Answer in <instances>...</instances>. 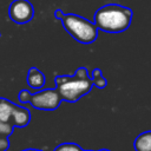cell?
I'll list each match as a JSON object with an SVG mask.
<instances>
[{
    "mask_svg": "<svg viewBox=\"0 0 151 151\" xmlns=\"http://www.w3.org/2000/svg\"><path fill=\"white\" fill-rule=\"evenodd\" d=\"M92 83L99 87V88H103L106 86V80L104 79V77L101 76V71L96 68L93 72H92Z\"/></svg>",
    "mask_w": 151,
    "mask_h": 151,
    "instance_id": "obj_10",
    "label": "cell"
},
{
    "mask_svg": "<svg viewBox=\"0 0 151 151\" xmlns=\"http://www.w3.org/2000/svg\"><path fill=\"white\" fill-rule=\"evenodd\" d=\"M12 130H13V127H12V125L8 123V122H2V120H0V136H8V134H11L12 133Z\"/></svg>",
    "mask_w": 151,
    "mask_h": 151,
    "instance_id": "obj_11",
    "label": "cell"
},
{
    "mask_svg": "<svg viewBox=\"0 0 151 151\" xmlns=\"http://www.w3.org/2000/svg\"><path fill=\"white\" fill-rule=\"evenodd\" d=\"M93 21L100 31L106 33H120L130 27L132 11L118 4H107L96 11Z\"/></svg>",
    "mask_w": 151,
    "mask_h": 151,
    "instance_id": "obj_1",
    "label": "cell"
},
{
    "mask_svg": "<svg viewBox=\"0 0 151 151\" xmlns=\"http://www.w3.org/2000/svg\"><path fill=\"white\" fill-rule=\"evenodd\" d=\"M34 15V8L28 0H13L8 7V17L19 25L27 24Z\"/></svg>",
    "mask_w": 151,
    "mask_h": 151,
    "instance_id": "obj_4",
    "label": "cell"
},
{
    "mask_svg": "<svg viewBox=\"0 0 151 151\" xmlns=\"http://www.w3.org/2000/svg\"><path fill=\"white\" fill-rule=\"evenodd\" d=\"M26 151H37V150H26Z\"/></svg>",
    "mask_w": 151,
    "mask_h": 151,
    "instance_id": "obj_16",
    "label": "cell"
},
{
    "mask_svg": "<svg viewBox=\"0 0 151 151\" xmlns=\"http://www.w3.org/2000/svg\"><path fill=\"white\" fill-rule=\"evenodd\" d=\"M54 151H81V149L76 144H63L58 146Z\"/></svg>",
    "mask_w": 151,
    "mask_h": 151,
    "instance_id": "obj_12",
    "label": "cell"
},
{
    "mask_svg": "<svg viewBox=\"0 0 151 151\" xmlns=\"http://www.w3.org/2000/svg\"><path fill=\"white\" fill-rule=\"evenodd\" d=\"M100 151H109V150H100Z\"/></svg>",
    "mask_w": 151,
    "mask_h": 151,
    "instance_id": "obj_17",
    "label": "cell"
},
{
    "mask_svg": "<svg viewBox=\"0 0 151 151\" xmlns=\"http://www.w3.org/2000/svg\"><path fill=\"white\" fill-rule=\"evenodd\" d=\"M136 151H151V131L142 132L133 142Z\"/></svg>",
    "mask_w": 151,
    "mask_h": 151,
    "instance_id": "obj_6",
    "label": "cell"
},
{
    "mask_svg": "<svg viewBox=\"0 0 151 151\" xmlns=\"http://www.w3.org/2000/svg\"><path fill=\"white\" fill-rule=\"evenodd\" d=\"M12 119L17 126H25L29 122V112L24 107L14 106V110L12 113Z\"/></svg>",
    "mask_w": 151,
    "mask_h": 151,
    "instance_id": "obj_7",
    "label": "cell"
},
{
    "mask_svg": "<svg viewBox=\"0 0 151 151\" xmlns=\"http://www.w3.org/2000/svg\"><path fill=\"white\" fill-rule=\"evenodd\" d=\"M60 93L55 90H44L40 92H37L32 94L31 97V104L35 109L41 110H53L58 107L60 104Z\"/></svg>",
    "mask_w": 151,
    "mask_h": 151,
    "instance_id": "obj_5",
    "label": "cell"
},
{
    "mask_svg": "<svg viewBox=\"0 0 151 151\" xmlns=\"http://www.w3.org/2000/svg\"><path fill=\"white\" fill-rule=\"evenodd\" d=\"M14 110V105L7 100H0V120L9 122L12 118V113Z\"/></svg>",
    "mask_w": 151,
    "mask_h": 151,
    "instance_id": "obj_9",
    "label": "cell"
},
{
    "mask_svg": "<svg viewBox=\"0 0 151 151\" xmlns=\"http://www.w3.org/2000/svg\"><path fill=\"white\" fill-rule=\"evenodd\" d=\"M54 17L60 19L66 32L81 44H91L98 37V27L96 26L94 21L92 22L88 19L73 13L65 14L60 9L54 11Z\"/></svg>",
    "mask_w": 151,
    "mask_h": 151,
    "instance_id": "obj_2",
    "label": "cell"
},
{
    "mask_svg": "<svg viewBox=\"0 0 151 151\" xmlns=\"http://www.w3.org/2000/svg\"><path fill=\"white\" fill-rule=\"evenodd\" d=\"M7 147H8L7 139H5L4 136H0V151H5Z\"/></svg>",
    "mask_w": 151,
    "mask_h": 151,
    "instance_id": "obj_14",
    "label": "cell"
},
{
    "mask_svg": "<svg viewBox=\"0 0 151 151\" xmlns=\"http://www.w3.org/2000/svg\"><path fill=\"white\" fill-rule=\"evenodd\" d=\"M27 81L31 87L33 88H41L45 84V77L44 74L38 71L37 68H31L27 76Z\"/></svg>",
    "mask_w": 151,
    "mask_h": 151,
    "instance_id": "obj_8",
    "label": "cell"
},
{
    "mask_svg": "<svg viewBox=\"0 0 151 151\" xmlns=\"http://www.w3.org/2000/svg\"><path fill=\"white\" fill-rule=\"evenodd\" d=\"M58 84V91L65 100L76 101L87 92H90L92 87V81L88 78H79L77 76L70 77H59L55 79Z\"/></svg>",
    "mask_w": 151,
    "mask_h": 151,
    "instance_id": "obj_3",
    "label": "cell"
},
{
    "mask_svg": "<svg viewBox=\"0 0 151 151\" xmlns=\"http://www.w3.org/2000/svg\"><path fill=\"white\" fill-rule=\"evenodd\" d=\"M74 76H77V77H79V78H87V71H86L85 68H79V70L76 72Z\"/></svg>",
    "mask_w": 151,
    "mask_h": 151,
    "instance_id": "obj_15",
    "label": "cell"
},
{
    "mask_svg": "<svg viewBox=\"0 0 151 151\" xmlns=\"http://www.w3.org/2000/svg\"><path fill=\"white\" fill-rule=\"evenodd\" d=\"M31 97H32V94H31V92H28L27 90L21 91L20 94H19V99H20V101H22V103H27L28 100H31Z\"/></svg>",
    "mask_w": 151,
    "mask_h": 151,
    "instance_id": "obj_13",
    "label": "cell"
}]
</instances>
